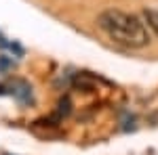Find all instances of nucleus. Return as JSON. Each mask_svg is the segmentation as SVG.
Wrapping results in <instances>:
<instances>
[{
	"label": "nucleus",
	"mask_w": 158,
	"mask_h": 155,
	"mask_svg": "<svg viewBox=\"0 0 158 155\" xmlns=\"http://www.w3.org/2000/svg\"><path fill=\"white\" fill-rule=\"evenodd\" d=\"M97 25L101 32H106L110 40L127 48H143L150 42L148 25L143 23V19L131 13L118 11V9L103 11L97 17Z\"/></svg>",
	"instance_id": "1"
},
{
	"label": "nucleus",
	"mask_w": 158,
	"mask_h": 155,
	"mask_svg": "<svg viewBox=\"0 0 158 155\" xmlns=\"http://www.w3.org/2000/svg\"><path fill=\"white\" fill-rule=\"evenodd\" d=\"M143 23L148 25V29H152V32L158 36V11L146 9V11H143Z\"/></svg>",
	"instance_id": "2"
}]
</instances>
